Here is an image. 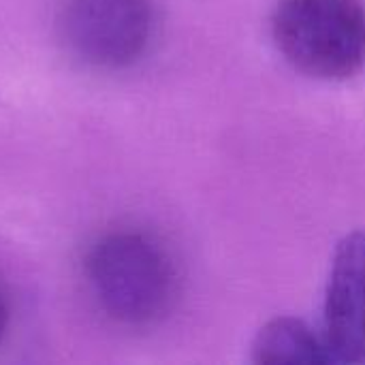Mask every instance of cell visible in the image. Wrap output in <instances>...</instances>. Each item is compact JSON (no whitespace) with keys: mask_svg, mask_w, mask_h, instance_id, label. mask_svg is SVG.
<instances>
[{"mask_svg":"<svg viewBox=\"0 0 365 365\" xmlns=\"http://www.w3.org/2000/svg\"><path fill=\"white\" fill-rule=\"evenodd\" d=\"M272 36L299 73L346 81L365 66V0H280Z\"/></svg>","mask_w":365,"mask_h":365,"instance_id":"7a4b0ae2","label":"cell"},{"mask_svg":"<svg viewBox=\"0 0 365 365\" xmlns=\"http://www.w3.org/2000/svg\"><path fill=\"white\" fill-rule=\"evenodd\" d=\"M329 364L365 365V233L353 231L334 252L321 331Z\"/></svg>","mask_w":365,"mask_h":365,"instance_id":"277c9868","label":"cell"},{"mask_svg":"<svg viewBox=\"0 0 365 365\" xmlns=\"http://www.w3.org/2000/svg\"><path fill=\"white\" fill-rule=\"evenodd\" d=\"M9 321H11V310H9V299L4 295V291L0 289V344L6 336L9 329Z\"/></svg>","mask_w":365,"mask_h":365,"instance_id":"8992f818","label":"cell"},{"mask_svg":"<svg viewBox=\"0 0 365 365\" xmlns=\"http://www.w3.org/2000/svg\"><path fill=\"white\" fill-rule=\"evenodd\" d=\"M252 361L259 365L329 364V355L321 334H314L299 319L280 317L257 334Z\"/></svg>","mask_w":365,"mask_h":365,"instance_id":"5b68a950","label":"cell"},{"mask_svg":"<svg viewBox=\"0 0 365 365\" xmlns=\"http://www.w3.org/2000/svg\"><path fill=\"white\" fill-rule=\"evenodd\" d=\"M60 32L68 51L94 68L135 64L154 34L150 0H66Z\"/></svg>","mask_w":365,"mask_h":365,"instance_id":"3957f363","label":"cell"},{"mask_svg":"<svg viewBox=\"0 0 365 365\" xmlns=\"http://www.w3.org/2000/svg\"><path fill=\"white\" fill-rule=\"evenodd\" d=\"M86 276L98 306L128 327L163 319L178 291L169 252L139 231H111L86 255Z\"/></svg>","mask_w":365,"mask_h":365,"instance_id":"6da1fadb","label":"cell"}]
</instances>
